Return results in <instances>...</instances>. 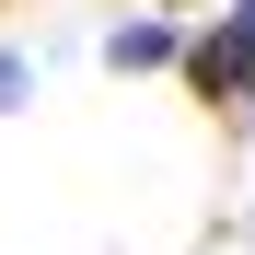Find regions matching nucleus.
Here are the masks:
<instances>
[{"label":"nucleus","instance_id":"1","mask_svg":"<svg viewBox=\"0 0 255 255\" xmlns=\"http://www.w3.org/2000/svg\"><path fill=\"white\" fill-rule=\"evenodd\" d=\"M186 81H197L209 105H244L255 93V0H232L209 35H186Z\"/></svg>","mask_w":255,"mask_h":255},{"label":"nucleus","instance_id":"2","mask_svg":"<svg viewBox=\"0 0 255 255\" xmlns=\"http://www.w3.org/2000/svg\"><path fill=\"white\" fill-rule=\"evenodd\" d=\"M105 70H186V35L174 23H116L105 35Z\"/></svg>","mask_w":255,"mask_h":255},{"label":"nucleus","instance_id":"3","mask_svg":"<svg viewBox=\"0 0 255 255\" xmlns=\"http://www.w3.org/2000/svg\"><path fill=\"white\" fill-rule=\"evenodd\" d=\"M23 93H35V58H23V47H0V105H23Z\"/></svg>","mask_w":255,"mask_h":255}]
</instances>
